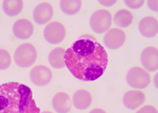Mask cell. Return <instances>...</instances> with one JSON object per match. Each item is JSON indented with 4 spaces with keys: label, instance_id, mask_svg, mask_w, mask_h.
Listing matches in <instances>:
<instances>
[{
    "label": "cell",
    "instance_id": "obj_1",
    "mask_svg": "<svg viewBox=\"0 0 158 113\" xmlns=\"http://www.w3.org/2000/svg\"><path fill=\"white\" fill-rule=\"evenodd\" d=\"M65 66L76 79L93 82L105 73L109 57L105 48L91 36H84L65 51Z\"/></svg>",
    "mask_w": 158,
    "mask_h": 113
},
{
    "label": "cell",
    "instance_id": "obj_2",
    "mask_svg": "<svg viewBox=\"0 0 158 113\" xmlns=\"http://www.w3.org/2000/svg\"><path fill=\"white\" fill-rule=\"evenodd\" d=\"M0 113H40L32 90L19 82L0 84Z\"/></svg>",
    "mask_w": 158,
    "mask_h": 113
},
{
    "label": "cell",
    "instance_id": "obj_3",
    "mask_svg": "<svg viewBox=\"0 0 158 113\" xmlns=\"http://www.w3.org/2000/svg\"><path fill=\"white\" fill-rule=\"evenodd\" d=\"M38 52L36 47L31 43H24L20 44L14 52L15 63L23 69L32 67L36 63Z\"/></svg>",
    "mask_w": 158,
    "mask_h": 113
},
{
    "label": "cell",
    "instance_id": "obj_4",
    "mask_svg": "<svg viewBox=\"0 0 158 113\" xmlns=\"http://www.w3.org/2000/svg\"><path fill=\"white\" fill-rule=\"evenodd\" d=\"M113 16L108 9H98L89 18L91 30L98 35L107 33L111 27Z\"/></svg>",
    "mask_w": 158,
    "mask_h": 113
},
{
    "label": "cell",
    "instance_id": "obj_5",
    "mask_svg": "<svg viewBox=\"0 0 158 113\" xmlns=\"http://www.w3.org/2000/svg\"><path fill=\"white\" fill-rule=\"evenodd\" d=\"M126 80L127 84L135 90H144L151 83V76L143 67H132L128 70Z\"/></svg>",
    "mask_w": 158,
    "mask_h": 113
},
{
    "label": "cell",
    "instance_id": "obj_6",
    "mask_svg": "<svg viewBox=\"0 0 158 113\" xmlns=\"http://www.w3.org/2000/svg\"><path fill=\"white\" fill-rule=\"evenodd\" d=\"M67 31L66 27L59 21L50 22L44 30V36L45 41L50 44H59L64 41Z\"/></svg>",
    "mask_w": 158,
    "mask_h": 113
},
{
    "label": "cell",
    "instance_id": "obj_7",
    "mask_svg": "<svg viewBox=\"0 0 158 113\" xmlns=\"http://www.w3.org/2000/svg\"><path fill=\"white\" fill-rule=\"evenodd\" d=\"M30 80L33 84L38 87H44L51 83L53 74L48 66L44 64L35 65L30 72Z\"/></svg>",
    "mask_w": 158,
    "mask_h": 113
},
{
    "label": "cell",
    "instance_id": "obj_8",
    "mask_svg": "<svg viewBox=\"0 0 158 113\" xmlns=\"http://www.w3.org/2000/svg\"><path fill=\"white\" fill-rule=\"evenodd\" d=\"M126 40L127 35L125 31L118 27L110 28L107 33H105L103 39L105 46L110 50H118L121 48L125 44Z\"/></svg>",
    "mask_w": 158,
    "mask_h": 113
},
{
    "label": "cell",
    "instance_id": "obj_9",
    "mask_svg": "<svg viewBox=\"0 0 158 113\" xmlns=\"http://www.w3.org/2000/svg\"><path fill=\"white\" fill-rule=\"evenodd\" d=\"M53 15H54V9L51 3L41 2L34 9L33 18L37 25H47L52 19Z\"/></svg>",
    "mask_w": 158,
    "mask_h": 113
},
{
    "label": "cell",
    "instance_id": "obj_10",
    "mask_svg": "<svg viewBox=\"0 0 158 113\" xmlns=\"http://www.w3.org/2000/svg\"><path fill=\"white\" fill-rule=\"evenodd\" d=\"M13 35L19 40H27L34 35L35 25L27 18L16 20L12 26Z\"/></svg>",
    "mask_w": 158,
    "mask_h": 113
},
{
    "label": "cell",
    "instance_id": "obj_11",
    "mask_svg": "<svg viewBox=\"0 0 158 113\" xmlns=\"http://www.w3.org/2000/svg\"><path fill=\"white\" fill-rule=\"evenodd\" d=\"M140 61L143 68L149 72H156L158 68V51L155 46L146 47L141 52Z\"/></svg>",
    "mask_w": 158,
    "mask_h": 113
},
{
    "label": "cell",
    "instance_id": "obj_12",
    "mask_svg": "<svg viewBox=\"0 0 158 113\" xmlns=\"http://www.w3.org/2000/svg\"><path fill=\"white\" fill-rule=\"evenodd\" d=\"M146 101V94L140 90H131L127 91L123 96L124 106L131 111L141 107Z\"/></svg>",
    "mask_w": 158,
    "mask_h": 113
},
{
    "label": "cell",
    "instance_id": "obj_13",
    "mask_svg": "<svg viewBox=\"0 0 158 113\" xmlns=\"http://www.w3.org/2000/svg\"><path fill=\"white\" fill-rule=\"evenodd\" d=\"M52 105L56 113H69L72 110L73 102L71 96L67 92L59 91L53 96Z\"/></svg>",
    "mask_w": 158,
    "mask_h": 113
},
{
    "label": "cell",
    "instance_id": "obj_14",
    "mask_svg": "<svg viewBox=\"0 0 158 113\" xmlns=\"http://www.w3.org/2000/svg\"><path fill=\"white\" fill-rule=\"evenodd\" d=\"M138 30L144 37H156L158 33L157 19L149 15L143 17L138 24Z\"/></svg>",
    "mask_w": 158,
    "mask_h": 113
},
{
    "label": "cell",
    "instance_id": "obj_15",
    "mask_svg": "<svg viewBox=\"0 0 158 113\" xmlns=\"http://www.w3.org/2000/svg\"><path fill=\"white\" fill-rule=\"evenodd\" d=\"M92 101L93 99L91 93L87 90L81 89L75 91V93L73 94L72 102L75 109L79 111H85L90 107Z\"/></svg>",
    "mask_w": 158,
    "mask_h": 113
},
{
    "label": "cell",
    "instance_id": "obj_16",
    "mask_svg": "<svg viewBox=\"0 0 158 113\" xmlns=\"http://www.w3.org/2000/svg\"><path fill=\"white\" fill-rule=\"evenodd\" d=\"M112 21L118 26V28H127L133 24L134 15L128 9H120L116 12Z\"/></svg>",
    "mask_w": 158,
    "mask_h": 113
},
{
    "label": "cell",
    "instance_id": "obj_17",
    "mask_svg": "<svg viewBox=\"0 0 158 113\" xmlns=\"http://www.w3.org/2000/svg\"><path fill=\"white\" fill-rule=\"evenodd\" d=\"M65 51L66 50L62 47H56L50 52L48 55V62L51 67L56 70H61L65 67Z\"/></svg>",
    "mask_w": 158,
    "mask_h": 113
},
{
    "label": "cell",
    "instance_id": "obj_18",
    "mask_svg": "<svg viewBox=\"0 0 158 113\" xmlns=\"http://www.w3.org/2000/svg\"><path fill=\"white\" fill-rule=\"evenodd\" d=\"M24 6L23 0H5L3 2L2 7L4 13L7 16L15 17L22 13Z\"/></svg>",
    "mask_w": 158,
    "mask_h": 113
},
{
    "label": "cell",
    "instance_id": "obj_19",
    "mask_svg": "<svg viewBox=\"0 0 158 113\" xmlns=\"http://www.w3.org/2000/svg\"><path fill=\"white\" fill-rule=\"evenodd\" d=\"M60 7L63 14L67 15H75L81 11L82 7L81 0H61Z\"/></svg>",
    "mask_w": 158,
    "mask_h": 113
},
{
    "label": "cell",
    "instance_id": "obj_20",
    "mask_svg": "<svg viewBox=\"0 0 158 113\" xmlns=\"http://www.w3.org/2000/svg\"><path fill=\"white\" fill-rule=\"evenodd\" d=\"M12 56L6 49L0 48V71L7 70L12 64Z\"/></svg>",
    "mask_w": 158,
    "mask_h": 113
},
{
    "label": "cell",
    "instance_id": "obj_21",
    "mask_svg": "<svg viewBox=\"0 0 158 113\" xmlns=\"http://www.w3.org/2000/svg\"><path fill=\"white\" fill-rule=\"evenodd\" d=\"M124 3L129 9L136 10L145 5V0H124Z\"/></svg>",
    "mask_w": 158,
    "mask_h": 113
},
{
    "label": "cell",
    "instance_id": "obj_22",
    "mask_svg": "<svg viewBox=\"0 0 158 113\" xmlns=\"http://www.w3.org/2000/svg\"><path fill=\"white\" fill-rule=\"evenodd\" d=\"M135 113H157V110L156 107L152 105H146L140 108Z\"/></svg>",
    "mask_w": 158,
    "mask_h": 113
},
{
    "label": "cell",
    "instance_id": "obj_23",
    "mask_svg": "<svg viewBox=\"0 0 158 113\" xmlns=\"http://www.w3.org/2000/svg\"><path fill=\"white\" fill-rule=\"evenodd\" d=\"M147 6H148L149 9L152 10L153 12L158 11V0H148Z\"/></svg>",
    "mask_w": 158,
    "mask_h": 113
},
{
    "label": "cell",
    "instance_id": "obj_24",
    "mask_svg": "<svg viewBox=\"0 0 158 113\" xmlns=\"http://www.w3.org/2000/svg\"><path fill=\"white\" fill-rule=\"evenodd\" d=\"M117 0H98V3L105 6V7H110V6H113L114 5L117 4Z\"/></svg>",
    "mask_w": 158,
    "mask_h": 113
},
{
    "label": "cell",
    "instance_id": "obj_25",
    "mask_svg": "<svg viewBox=\"0 0 158 113\" xmlns=\"http://www.w3.org/2000/svg\"><path fill=\"white\" fill-rule=\"evenodd\" d=\"M89 113H107V111H104L103 109L97 108V109H93L92 111H90Z\"/></svg>",
    "mask_w": 158,
    "mask_h": 113
},
{
    "label": "cell",
    "instance_id": "obj_26",
    "mask_svg": "<svg viewBox=\"0 0 158 113\" xmlns=\"http://www.w3.org/2000/svg\"><path fill=\"white\" fill-rule=\"evenodd\" d=\"M155 86L157 88V75L155 76Z\"/></svg>",
    "mask_w": 158,
    "mask_h": 113
},
{
    "label": "cell",
    "instance_id": "obj_27",
    "mask_svg": "<svg viewBox=\"0 0 158 113\" xmlns=\"http://www.w3.org/2000/svg\"><path fill=\"white\" fill-rule=\"evenodd\" d=\"M40 113H53V112H52V111H43V112H40Z\"/></svg>",
    "mask_w": 158,
    "mask_h": 113
}]
</instances>
